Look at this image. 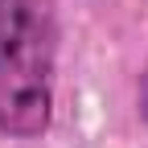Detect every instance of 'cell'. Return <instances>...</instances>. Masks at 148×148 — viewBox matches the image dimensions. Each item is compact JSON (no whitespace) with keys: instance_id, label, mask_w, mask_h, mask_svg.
I'll return each mask as SVG.
<instances>
[{"instance_id":"2","label":"cell","mask_w":148,"mask_h":148,"mask_svg":"<svg viewBox=\"0 0 148 148\" xmlns=\"http://www.w3.org/2000/svg\"><path fill=\"white\" fill-rule=\"evenodd\" d=\"M136 107H140V119H144V127H148V62H144V70H140V86H136Z\"/></svg>"},{"instance_id":"1","label":"cell","mask_w":148,"mask_h":148,"mask_svg":"<svg viewBox=\"0 0 148 148\" xmlns=\"http://www.w3.org/2000/svg\"><path fill=\"white\" fill-rule=\"evenodd\" d=\"M58 0H0V136L41 140L53 123Z\"/></svg>"}]
</instances>
